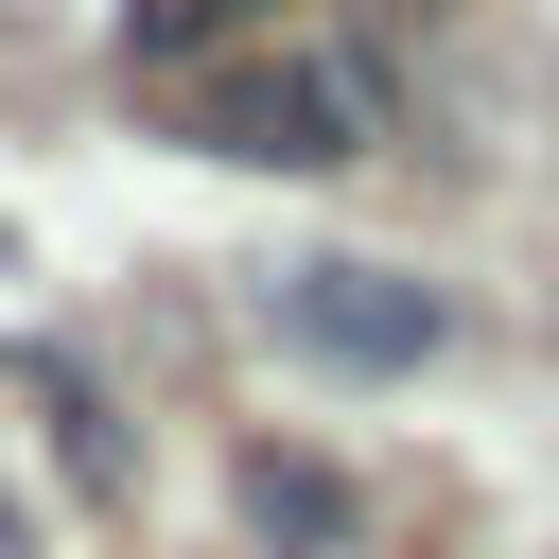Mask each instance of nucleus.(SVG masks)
<instances>
[{"label":"nucleus","mask_w":559,"mask_h":559,"mask_svg":"<svg viewBox=\"0 0 559 559\" xmlns=\"http://www.w3.org/2000/svg\"><path fill=\"white\" fill-rule=\"evenodd\" d=\"M192 157H245V175H332V157H367V70H332V52H210L192 70Z\"/></svg>","instance_id":"obj_1"},{"label":"nucleus","mask_w":559,"mask_h":559,"mask_svg":"<svg viewBox=\"0 0 559 559\" xmlns=\"http://www.w3.org/2000/svg\"><path fill=\"white\" fill-rule=\"evenodd\" d=\"M262 314H280V349H314V367H349V384H402V367L454 349V297L402 280V262H280Z\"/></svg>","instance_id":"obj_2"},{"label":"nucleus","mask_w":559,"mask_h":559,"mask_svg":"<svg viewBox=\"0 0 559 559\" xmlns=\"http://www.w3.org/2000/svg\"><path fill=\"white\" fill-rule=\"evenodd\" d=\"M280 0H122V52L140 70H192V52H245Z\"/></svg>","instance_id":"obj_3"}]
</instances>
